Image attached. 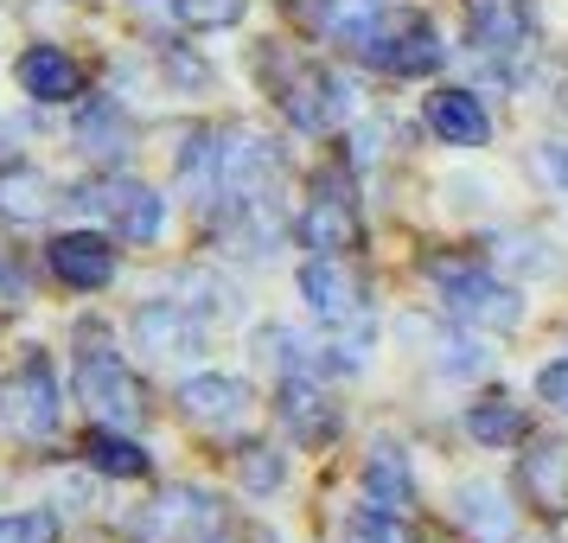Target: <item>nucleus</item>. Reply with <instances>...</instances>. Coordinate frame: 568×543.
<instances>
[{
  "mask_svg": "<svg viewBox=\"0 0 568 543\" xmlns=\"http://www.w3.org/2000/svg\"><path fill=\"white\" fill-rule=\"evenodd\" d=\"M282 173H287L282 141L243 129V122L199 129V134H185V148H180V192L205 211L211 224L250 205H275L282 199Z\"/></svg>",
  "mask_w": 568,
  "mask_h": 543,
  "instance_id": "1",
  "label": "nucleus"
},
{
  "mask_svg": "<svg viewBox=\"0 0 568 543\" xmlns=\"http://www.w3.org/2000/svg\"><path fill=\"white\" fill-rule=\"evenodd\" d=\"M333 32L352 46V52L371 64V71H384V78H428L440 71V32L409 13V7H389V0H358V7H338L333 13Z\"/></svg>",
  "mask_w": 568,
  "mask_h": 543,
  "instance_id": "2",
  "label": "nucleus"
},
{
  "mask_svg": "<svg viewBox=\"0 0 568 543\" xmlns=\"http://www.w3.org/2000/svg\"><path fill=\"white\" fill-rule=\"evenodd\" d=\"M78 403L97 415V422H109V429H134V422L148 415L141 378L129 371V359L115 352V339H109L97 320L78 326Z\"/></svg>",
  "mask_w": 568,
  "mask_h": 543,
  "instance_id": "3",
  "label": "nucleus"
},
{
  "mask_svg": "<svg viewBox=\"0 0 568 543\" xmlns=\"http://www.w3.org/2000/svg\"><path fill=\"white\" fill-rule=\"evenodd\" d=\"M428 282L440 294V313L454 326H479V333H511L524 320L511 282H498L486 262H460V257H428Z\"/></svg>",
  "mask_w": 568,
  "mask_h": 543,
  "instance_id": "4",
  "label": "nucleus"
},
{
  "mask_svg": "<svg viewBox=\"0 0 568 543\" xmlns=\"http://www.w3.org/2000/svg\"><path fill=\"white\" fill-rule=\"evenodd\" d=\"M262 78H268L282 115L301 134H333L338 122L352 115V90H345V78H333V71H326V64H313V58L262 52Z\"/></svg>",
  "mask_w": 568,
  "mask_h": 543,
  "instance_id": "5",
  "label": "nucleus"
},
{
  "mask_svg": "<svg viewBox=\"0 0 568 543\" xmlns=\"http://www.w3.org/2000/svg\"><path fill=\"white\" fill-rule=\"evenodd\" d=\"M58 422H64V384H58L45 352H27L0 378V435L39 448V441L58 435Z\"/></svg>",
  "mask_w": 568,
  "mask_h": 543,
  "instance_id": "6",
  "label": "nucleus"
},
{
  "mask_svg": "<svg viewBox=\"0 0 568 543\" xmlns=\"http://www.w3.org/2000/svg\"><path fill=\"white\" fill-rule=\"evenodd\" d=\"M71 205L78 211H97L109 224V237H122V243H154L166 231V199H160L148 180H134V173H97V180H83L71 192Z\"/></svg>",
  "mask_w": 568,
  "mask_h": 543,
  "instance_id": "7",
  "label": "nucleus"
},
{
  "mask_svg": "<svg viewBox=\"0 0 568 543\" xmlns=\"http://www.w3.org/2000/svg\"><path fill=\"white\" fill-rule=\"evenodd\" d=\"M301 243H307L313 257H345V250H358V199H352V173L345 167H326V173H313L307 185V205H301Z\"/></svg>",
  "mask_w": 568,
  "mask_h": 543,
  "instance_id": "8",
  "label": "nucleus"
},
{
  "mask_svg": "<svg viewBox=\"0 0 568 543\" xmlns=\"http://www.w3.org/2000/svg\"><path fill=\"white\" fill-rule=\"evenodd\" d=\"M530 39H537L530 0H466V46L486 64H498L505 78L530 58Z\"/></svg>",
  "mask_w": 568,
  "mask_h": 543,
  "instance_id": "9",
  "label": "nucleus"
},
{
  "mask_svg": "<svg viewBox=\"0 0 568 543\" xmlns=\"http://www.w3.org/2000/svg\"><path fill=\"white\" fill-rule=\"evenodd\" d=\"M301 301H307V313L320 326H333V333L371 320V294H364L358 269L345 257H313L307 269H301Z\"/></svg>",
  "mask_w": 568,
  "mask_h": 543,
  "instance_id": "10",
  "label": "nucleus"
},
{
  "mask_svg": "<svg viewBox=\"0 0 568 543\" xmlns=\"http://www.w3.org/2000/svg\"><path fill=\"white\" fill-rule=\"evenodd\" d=\"M134 537L141 543H211V537H224V512H217L211 492L173 486L134 517Z\"/></svg>",
  "mask_w": 568,
  "mask_h": 543,
  "instance_id": "11",
  "label": "nucleus"
},
{
  "mask_svg": "<svg viewBox=\"0 0 568 543\" xmlns=\"http://www.w3.org/2000/svg\"><path fill=\"white\" fill-rule=\"evenodd\" d=\"M256 410V390L243 384V378H224V371H199V378H185L180 384V415L192 429H211V435H231L243 429Z\"/></svg>",
  "mask_w": 568,
  "mask_h": 543,
  "instance_id": "12",
  "label": "nucleus"
},
{
  "mask_svg": "<svg viewBox=\"0 0 568 543\" xmlns=\"http://www.w3.org/2000/svg\"><path fill=\"white\" fill-rule=\"evenodd\" d=\"M129 333H134V352H148V359H185V352L205 345V313H192L185 301L160 294V301L134 308Z\"/></svg>",
  "mask_w": 568,
  "mask_h": 543,
  "instance_id": "13",
  "label": "nucleus"
},
{
  "mask_svg": "<svg viewBox=\"0 0 568 543\" xmlns=\"http://www.w3.org/2000/svg\"><path fill=\"white\" fill-rule=\"evenodd\" d=\"M45 262H52L58 282L78 288V294L109 288L115 282V237H103V231H58L52 243H45Z\"/></svg>",
  "mask_w": 568,
  "mask_h": 543,
  "instance_id": "14",
  "label": "nucleus"
},
{
  "mask_svg": "<svg viewBox=\"0 0 568 543\" xmlns=\"http://www.w3.org/2000/svg\"><path fill=\"white\" fill-rule=\"evenodd\" d=\"M71 134H78V154L97 160V167H122L129 148H134V122L115 97H90V103L78 109V129Z\"/></svg>",
  "mask_w": 568,
  "mask_h": 543,
  "instance_id": "15",
  "label": "nucleus"
},
{
  "mask_svg": "<svg viewBox=\"0 0 568 543\" xmlns=\"http://www.w3.org/2000/svg\"><path fill=\"white\" fill-rule=\"evenodd\" d=\"M517 492L542 517H568V441H537L517 461Z\"/></svg>",
  "mask_w": 568,
  "mask_h": 543,
  "instance_id": "16",
  "label": "nucleus"
},
{
  "mask_svg": "<svg viewBox=\"0 0 568 543\" xmlns=\"http://www.w3.org/2000/svg\"><path fill=\"white\" fill-rule=\"evenodd\" d=\"M282 429L301 448H326V441L338 435V410L326 403V390H320V378H282Z\"/></svg>",
  "mask_w": 568,
  "mask_h": 543,
  "instance_id": "17",
  "label": "nucleus"
},
{
  "mask_svg": "<svg viewBox=\"0 0 568 543\" xmlns=\"http://www.w3.org/2000/svg\"><path fill=\"white\" fill-rule=\"evenodd\" d=\"M13 78H20V90L32 103H78L83 97V64L64 58L58 46H27L20 64H13Z\"/></svg>",
  "mask_w": 568,
  "mask_h": 543,
  "instance_id": "18",
  "label": "nucleus"
},
{
  "mask_svg": "<svg viewBox=\"0 0 568 543\" xmlns=\"http://www.w3.org/2000/svg\"><path fill=\"white\" fill-rule=\"evenodd\" d=\"M141 20L154 27H173V32H224L250 13V0H129Z\"/></svg>",
  "mask_w": 568,
  "mask_h": 543,
  "instance_id": "19",
  "label": "nucleus"
},
{
  "mask_svg": "<svg viewBox=\"0 0 568 543\" xmlns=\"http://www.w3.org/2000/svg\"><path fill=\"white\" fill-rule=\"evenodd\" d=\"M428 129H435L447 148H486L491 115L473 90H435V97H428Z\"/></svg>",
  "mask_w": 568,
  "mask_h": 543,
  "instance_id": "20",
  "label": "nucleus"
},
{
  "mask_svg": "<svg viewBox=\"0 0 568 543\" xmlns=\"http://www.w3.org/2000/svg\"><path fill=\"white\" fill-rule=\"evenodd\" d=\"M83 461L109 473V480H148L154 461H148V448L129 435V429H109V422H90V435H83Z\"/></svg>",
  "mask_w": 568,
  "mask_h": 543,
  "instance_id": "21",
  "label": "nucleus"
},
{
  "mask_svg": "<svg viewBox=\"0 0 568 543\" xmlns=\"http://www.w3.org/2000/svg\"><path fill=\"white\" fill-rule=\"evenodd\" d=\"M364 499H371V505H389V512L415 505V473H409V454H403L396 441H377V448L364 454Z\"/></svg>",
  "mask_w": 568,
  "mask_h": 543,
  "instance_id": "22",
  "label": "nucleus"
},
{
  "mask_svg": "<svg viewBox=\"0 0 568 543\" xmlns=\"http://www.w3.org/2000/svg\"><path fill=\"white\" fill-rule=\"evenodd\" d=\"M58 199H52V180L39 173V167H0V218L7 224H39L45 211H52Z\"/></svg>",
  "mask_w": 568,
  "mask_h": 543,
  "instance_id": "23",
  "label": "nucleus"
},
{
  "mask_svg": "<svg viewBox=\"0 0 568 543\" xmlns=\"http://www.w3.org/2000/svg\"><path fill=\"white\" fill-rule=\"evenodd\" d=\"M454 517L486 543H498L505 531H511V505H505V492L486 486V480H466V486L454 492Z\"/></svg>",
  "mask_w": 568,
  "mask_h": 543,
  "instance_id": "24",
  "label": "nucleus"
},
{
  "mask_svg": "<svg viewBox=\"0 0 568 543\" xmlns=\"http://www.w3.org/2000/svg\"><path fill=\"white\" fill-rule=\"evenodd\" d=\"M466 435L479 441V448H511V441L530 435V415L517 410L511 396H479L466 410Z\"/></svg>",
  "mask_w": 568,
  "mask_h": 543,
  "instance_id": "25",
  "label": "nucleus"
},
{
  "mask_svg": "<svg viewBox=\"0 0 568 543\" xmlns=\"http://www.w3.org/2000/svg\"><path fill=\"white\" fill-rule=\"evenodd\" d=\"M345 537L352 543H415V531H409V517L389 512V505H358L345 517Z\"/></svg>",
  "mask_w": 568,
  "mask_h": 543,
  "instance_id": "26",
  "label": "nucleus"
},
{
  "mask_svg": "<svg viewBox=\"0 0 568 543\" xmlns=\"http://www.w3.org/2000/svg\"><path fill=\"white\" fill-rule=\"evenodd\" d=\"M435 364L447 371V378H479V371H486V352H479L466 333H440L435 339Z\"/></svg>",
  "mask_w": 568,
  "mask_h": 543,
  "instance_id": "27",
  "label": "nucleus"
},
{
  "mask_svg": "<svg viewBox=\"0 0 568 543\" xmlns=\"http://www.w3.org/2000/svg\"><path fill=\"white\" fill-rule=\"evenodd\" d=\"M236 473H243V486L250 492H275L282 486V454H275V448H243V454H236Z\"/></svg>",
  "mask_w": 568,
  "mask_h": 543,
  "instance_id": "28",
  "label": "nucleus"
},
{
  "mask_svg": "<svg viewBox=\"0 0 568 543\" xmlns=\"http://www.w3.org/2000/svg\"><path fill=\"white\" fill-rule=\"evenodd\" d=\"M0 543H58L52 512H0Z\"/></svg>",
  "mask_w": 568,
  "mask_h": 543,
  "instance_id": "29",
  "label": "nucleus"
},
{
  "mask_svg": "<svg viewBox=\"0 0 568 543\" xmlns=\"http://www.w3.org/2000/svg\"><path fill=\"white\" fill-rule=\"evenodd\" d=\"M530 173L542 180V192H556V199L568 205V148H556V141L537 148V154H530Z\"/></svg>",
  "mask_w": 568,
  "mask_h": 543,
  "instance_id": "30",
  "label": "nucleus"
},
{
  "mask_svg": "<svg viewBox=\"0 0 568 543\" xmlns=\"http://www.w3.org/2000/svg\"><path fill=\"white\" fill-rule=\"evenodd\" d=\"M32 148V115H0V167H20Z\"/></svg>",
  "mask_w": 568,
  "mask_h": 543,
  "instance_id": "31",
  "label": "nucleus"
},
{
  "mask_svg": "<svg viewBox=\"0 0 568 543\" xmlns=\"http://www.w3.org/2000/svg\"><path fill=\"white\" fill-rule=\"evenodd\" d=\"M537 396H542L556 415H568V359H549V364L537 371Z\"/></svg>",
  "mask_w": 568,
  "mask_h": 543,
  "instance_id": "32",
  "label": "nucleus"
},
{
  "mask_svg": "<svg viewBox=\"0 0 568 543\" xmlns=\"http://www.w3.org/2000/svg\"><path fill=\"white\" fill-rule=\"evenodd\" d=\"M13 301H20V275L0 262V308H13Z\"/></svg>",
  "mask_w": 568,
  "mask_h": 543,
  "instance_id": "33",
  "label": "nucleus"
}]
</instances>
